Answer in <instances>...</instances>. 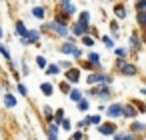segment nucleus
<instances>
[{"instance_id":"36","label":"nucleus","mask_w":146,"mask_h":140,"mask_svg":"<svg viewBox=\"0 0 146 140\" xmlns=\"http://www.w3.org/2000/svg\"><path fill=\"white\" fill-rule=\"evenodd\" d=\"M70 86H72L70 82H62V84H60V92H64V94H70V90H72Z\"/></svg>"},{"instance_id":"47","label":"nucleus","mask_w":146,"mask_h":140,"mask_svg":"<svg viewBox=\"0 0 146 140\" xmlns=\"http://www.w3.org/2000/svg\"><path fill=\"white\" fill-rule=\"evenodd\" d=\"M110 2H114V0H110Z\"/></svg>"},{"instance_id":"10","label":"nucleus","mask_w":146,"mask_h":140,"mask_svg":"<svg viewBox=\"0 0 146 140\" xmlns=\"http://www.w3.org/2000/svg\"><path fill=\"white\" fill-rule=\"evenodd\" d=\"M64 78H66V82H70V84H76V82L80 80V70L72 66V68L64 70Z\"/></svg>"},{"instance_id":"16","label":"nucleus","mask_w":146,"mask_h":140,"mask_svg":"<svg viewBox=\"0 0 146 140\" xmlns=\"http://www.w3.org/2000/svg\"><path fill=\"white\" fill-rule=\"evenodd\" d=\"M32 16L38 18V20H44V18H46V8H44V6H34V8H32Z\"/></svg>"},{"instance_id":"26","label":"nucleus","mask_w":146,"mask_h":140,"mask_svg":"<svg viewBox=\"0 0 146 140\" xmlns=\"http://www.w3.org/2000/svg\"><path fill=\"white\" fill-rule=\"evenodd\" d=\"M0 54H2L8 62H12V54H10V50H8V46H4V44H0Z\"/></svg>"},{"instance_id":"31","label":"nucleus","mask_w":146,"mask_h":140,"mask_svg":"<svg viewBox=\"0 0 146 140\" xmlns=\"http://www.w3.org/2000/svg\"><path fill=\"white\" fill-rule=\"evenodd\" d=\"M136 10H138V14H146V0H138Z\"/></svg>"},{"instance_id":"39","label":"nucleus","mask_w":146,"mask_h":140,"mask_svg":"<svg viewBox=\"0 0 146 140\" xmlns=\"http://www.w3.org/2000/svg\"><path fill=\"white\" fill-rule=\"evenodd\" d=\"M138 24L144 28V32H146V14H138Z\"/></svg>"},{"instance_id":"21","label":"nucleus","mask_w":146,"mask_h":140,"mask_svg":"<svg viewBox=\"0 0 146 140\" xmlns=\"http://www.w3.org/2000/svg\"><path fill=\"white\" fill-rule=\"evenodd\" d=\"M60 70H62V66H60V64H48L46 74H50V76H58V74H60Z\"/></svg>"},{"instance_id":"13","label":"nucleus","mask_w":146,"mask_h":140,"mask_svg":"<svg viewBox=\"0 0 146 140\" xmlns=\"http://www.w3.org/2000/svg\"><path fill=\"white\" fill-rule=\"evenodd\" d=\"M140 46H142L140 36H138V34H132V36H130V48H132V52H140Z\"/></svg>"},{"instance_id":"1","label":"nucleus","mask_w":146,"mask_h":140,"mask_svg":"<svg viewBox=\"0 0 146 140\" xmlns=\"http://www.w3.org/2000/svg\"><path fill=\"white\" fill-rule=\"evenodd\" d=\"M44 30H52V32H54V36L70 38V30H68V26H66V24H60V22H56V20L48 22V24L44 26Z\"/></svg>"},{"instance_id":"30","label":"nucleus","mask_w":146,"mask_h":140,"mask_svg":"<svg viewBox=\"0 0 146 140\" xmlns=\"http://www.w3.org/2000/svg\"><path fill=\"white\" fill-rule=\"evenodd\" d=\"M76 106H78V110H80V112H86V110L90 108V102H88L86 98H82V100H80V102H78Z\"/></svg>"},{"instance_id":"37","label":"nucleus","mask_w":146,"mask_h":140,"mask_svg":"<svg viewBox=\"0 0 146 140\" xmlns=\"http://www.w3.org/2000/svg\"><path fill=\"white\" fill-rule=\"evenodd\" d=\"M60 126H62V130H66V132H70V130H72V122H70L68 118H64Z\"/></svg>"},{"instance_id":"29","label":"nucleus","mask_w":146,"mask_h":140,"mask_svg":"<svg viewBox=\"0 0 146 140\" xmlns=\"http://www.w3.org/2000/svg\"><path fill=\"white\" fill-rule=\"evenodd\" d=\"M114 54H116V58H126L128 50H126V48H122V46H116V48H114Z\"/></svg>"},{"instance_id":"9","label":"nucleus","mask_w":146,"mask_h":140,"mask_svg":"<svg viewBox=\"0 0 146 140\" xmlns=\"http://www.w3.org/2000/svg\"><path fill=\"white\" fill-rule=\"evenodd\" d=\"M98 132H100L102 136H114V134H116V124H114V122H102V124L98 126Z\"/></svg>"},{"instance_id":"43","label":"nucleus","mask_w":146,"mask_h":140,"mask_svg":"<svg viewBox=\"0 0 146 140\" xmlns=\"http://www.w3.org/2000/svg\"><path fill=\"white\" fill-rule=\"evenodd\" d=\"M110 28H112L114 32H118V22H114V20H112V22H110Z\"/></svg>"},{"instance_id":"33","label":"nucleus","mask_w":146,"mask_h":140,"mask_svg":"<svg viewBox=\"0 0 146 140\" xmlns=\"http://www.w3.org/2000/svg\"><path fill=\"white\" fill-rule=\"evenodd\" d=\"M102 42H104V46H106V48H112V50L116 48V46H114V40H112L110 36H102Z\"/></svg>"},{"instance_id":"25","label":"nucleus","mask_w":146,"mask_h":140,"mask_svg":"<svg viewBox=\"0 0 146 140\" xmlns=\"http://www.w3.org/2000/svg\"><path fill=\"white\" fill-rule=\"evenodd\" d=\"M82 44H84L86 48H94V36H90V34L82 36Z\"/></svg>"},{"instance_id":"20","label":"nucleus","mask_w":146,"mask_h":140,"mask_svg":"<svg viewBox=\"0 0 146 140\" xmlns=\"http://www.w3.org/2000/svg\"><path fill=\"white\" fill-rule=\"evenodd\" d=\"M114 14H116L118 20H124V18H126V8H124V4H116V6H114Z\"/></svg>"},{"instance_id":"14","label":"nucleus","mask_w":146,"mask_h":140,"mask_svg":"<svg viewBox=\"0 0 146 140\" xmlns=\"http://www.w3.org/2000/svg\"><path fill=\"white\" fill-rule=\"evenodd\" d=\"M40 36H42V32H40V30H36V28L28 30V34H26V38H28V42H30V44L38 42V40H40Z\"/></svg>"},{"instance_id":"8","label":"nucleus","mask_w":146,"mask_h":140,"mask_svg":"<svg viewBox=\"0 0 146 140\" xmlns=\"http://www.w3.org/2000/svg\"><path fill=\"white\" fill-rule=\"evenodd\" d=\"M106 114H108V118H120V116H124V106L122 104H110L108 108H106Z\"/></svg>"},{"instance_id":"42","label":"nucleus","mask_w":146,"mask_h":140,"mask_svg":"<svg viewBox=\"0 0 146 140\" xmlns=\"http://www.w3.org/2000/svg\"><path fill=\"white\" fill-rule=\"evenodd\" d=\"M22 74H24V76H28V74H30V70H28V66H26V62L22 64Z\"/></svg>"},{"instance_id":"35","label":"nucleus","mask_w":146,"mask_h":140,"mask_svg":"<svg viewBox=\"0 0 146 140\" xmlns=\"http://www.w3.org/2000/svg\"><path fill=\"white\" fill-rule=\"evenodd\" d=\"M54 20H56V22H60V24H68V16H66V14H62V12H58Z\"/></svg>"},{"instance_id":"11","label":"nucleus","mask_w":146,"mask_h":140,"mask_svg":"<svg viewBox=\"0 0 146 140\" xmlns=\"http://www.w3.org/2000/svg\"><path fill=\"white\" fill-rule=\"evenodd\" d=\"M136 116H138V108H136V106H132V104H124V118L134 120Z\"/></svg>"},{"instance_id":"23","label":"nucleus","mask_w":146,"mask_h":140,"mask_svg":"<svg viewBox=\"0 0 146 140\" xmlns=\"http://www.w3.org/2000/svg\"><path fill=\"white\" fill-rule=\"evenodd\" d=\"M36 66L42 68V70H46V68H48V60H46L42 54H38V56H36Z\"/></svg>"},{"instance_id":"17","label":"nucleus","mask_w":146,"mask_h":140,"mask_svg":"<svg viewBox=\"0 0 146 140\" xmlns=\"http://www.w3.org/2000/svg\"><path fill=\"white\" fill-rule=\"evenodd\" d=\"M16 104H18V100H16V96H14V94H10V92H8V94H4V106H6V108H14Z\"/></svg>"},{"instance_id":"4","label":"nucleus","mask_w":146,"mask_h":140,"mask_svg":"<svg viewBox=\"0 0 146 140\" xmlns=\"http://www.w3.org/2000/svg\"><path fill=\"white\" fill-rule=\"evenodd\" d=\"M88 94L90 96H100V100H108L110 98V84H98L96 88L90 86Z\"/></svg>"},{"instance_id":"6","label":"nucleus","mask_w":146,"mask_h":140,"mask_svg":"<svg viewBox=\"0 0 146 140\" xmlns=\"http://www.w3.org/2000/svg\"><path fill=\"white\" fill-rule=\"evenodd\" d=\"M76 50H78V46H76L74 36L66 38V42H62V44H60V54H70V56H74V52H76Z\"/></svg>"},{"instance_id":"46","label":"nucleus","mask_w":146,"mask_h":140,"mask_svg":"<svg viewBox=\"0 0 146 140\" xmlns=\"http://www.w3.org/2000/svg\"><path fill=\"white\" fill-rule=\"evenodd\" d=\"M144 44H146V32H144Z\"/></svg>"},{"instance_id":"38","label":"nucleus","mask_w":146,"mask_h":140,"mask_svg":"<svg viewBox=\"0 0 146 140\" xmlns=\"http://www.w3.org/2000/svg\"><path fill=\"white\" fill-rule=\"evenodd\" d=\"M82 138H84V132L82 130H76V132L70 134V140H82Z\"/></svg>"},{"instance_id":"18","label":"nucleus","mask_w":146,"mask_h":140,"mask_svg":"<svg viewBox=\"0 0 146 140\" xmlns=\"http://www.w3.org/2000/svg\"><path fill=\"white\" fill-rule=\"evenodd\" d=\"M40 92H42L44 96H52V94H54V86H52L50 82H42V84H40Z\"/></svg>"},{"instance_id":"19","label":"nucleus","mask_w":146,"mask_h":140,"mask_svg":"<svg viewBox=\"0 0 146 140\" xmlns=\"http://www.w3.org/2000/svg\"><path fill=\"white\" fill-rule=\"evenodd\" d=\"M68 98H70V100H72L74 104H78V102H80V100H82L84 96H82V92H80L78 88H72V90H70V94H68Z\"/></svg>"},{"instance_id":"28","label":"nucleus","mask_w":146,"mask_h":140,"mask_svg":"<svg viewBox=\"0 0 146 140\" xmlns=\"http://www.w3.org/2000/svg\"><path fill=\"white\" fill-rule=\"evenodd\" d=\"M78 20H80V22H86V24H90V12H88V10H82V12L78 14Z\"/></svg>"},{"instance_id":"7","label":"nucleus","mask_w":146,"mask_h":140,"mask_svg":"<svg viewBox=\"0 0 146 140\" xmlns=\"http://www.w3.org/2000/svg\"><path fill=\"white\" fill-rule=\"evenodd\" d=\"M88 32H90V24L80 22V20H76V22L72 24V34H76V36H86Z\"/></svg>"},{"instance_id":"22","label":"nucleus","mask_w":146,"mask_h":140,"mask_svg":"<svg viewBox=\"0 0 146 140\" xmlns=\"http://www.w3.org/2000/svg\"><path fill=\"white\" fill-rule=\"evenodd\" d=\"M42 112H44V116H46V120H48V124L50 122H54V110L48 106V104H44V108H42Z\"/></svg>"},{"instance_id":"44","label":"nucleus","mask_w":146,"mask_h":140,"mask_svg":"<svg viewBox=\"0 0 146 140\" xmlns=\"http://www.w3.org/2000/svg\"><path fill=\"white\" fill-rule=\"evenodd\" d=\"M20 44H22V46H30V42H28V38H26V36H24V38H20Z\"/></svg>"},{"instance_id":"2","label":"nucleus","mask_w":146,"mask_h":140,"mask_svg":"<svg viewBox=\"0 0 146 140\" xmlns=\"http://www.w3.org/2000/svg\"><path fill=\"white\" fill-rule=\"evenodd\" d=\"M116 66H118V70H120L122 76H136V74H138L136 64L126 62V58H118V60H116Z\"/></svg>"},{"instance_id":"24","label":"nucleus","mask_w":146,"mask_h":140,"mask_svg":"<svg viewBox=\"0 0 146 140\" xmlns=\"http://www.w3.org/2000/svg\"><path fill=\"white\" fill-rule=\"evenodd\" d=\"M64 108H58V110H54V122L56 124H62V120H64Z\"/></svg>"},{"instance_id":"5","label":"nucleus","mask_w":146,"mask_h":140,"mask_svg":"<svg viewBox=\"0 0 146 140\" xmlns=\"http://www.w3.org/2000/svg\"><path fill=\"white\" fill-rule=\"evenodd\" d=\"M58 12L66 14L68 18L76 14V4L72 2V0H58Z\"/></svg>"},{"instance_id":"27","label":"nucleus","mask_w":146,"mask_h":140,"mask_svg":"<svg viewBox=\"0 0 146 140\" xmlns=\"http://www.w3.org/2000/svg\"><path fill=\"white\" fill-rule=\"evenodd\" d=\"M90 118V126H100L102 124V116L100 114H92V116H88Z\"/></svg>"},{"instance_id":"45","label":"nucleus","mask_w":146,"mask_h":140,"mask_svg":"<svg viewBox=\"0 0 146 140\" xmlns=\"http://www.w3.org/2000/svg\"><path fill=\"white\" fill-rule=\"evenodd\" d=\"M4 36V30H2V26H0V38H2Z\"/></svg>"},{"instance_id":"3","label":"nucleus","mask_w":146,"mask_h":140,"mask_svg":"<svg viewBox=\"0 0 146 140\" xmlns=\"http://www.w3.org/2000/svg\"><path fill=\"white\" fill-rule=\"evenodd\" d=\"M86 82H88L90 86H96V84H110V82H112V76H108V74L96 70V72H90V74H88Z\"/></svg>"},{"instance_id":"12","label":"nucleus","mask_w":146,"mask_h":140,"mask_svg":"<svg viewBox=\"0 0 146 140\" xmlns=\"http://www.w3.org/2000/svg\"><path fill=\"white\" fill-rule=\"evenodd\" d=\"M14 28H16V36H18V38H24V36L28 34V28L24 26V22H22V20H16Z\"/></svg>"},{"instance_id":"34","label":"nucleus","mask_w":146,"mask_h":140,"mask_svg":"<svg viewBox=\"0 0 146 140\" xmlns=\"http://www.w3.org/2000/svg\"><path fill=\"white\" fill-rule=\"evenodd\" d=\"M114 140H136L134 134H114Z\"/></svg>"},{"instance_id":"40","label":"nucleus","mask_w":146,"mask_h":140,"mask_svg":"<svg viewBox=\"0 0 146 140\" xmlns=\"http://www.w3.org/2000/svg\"><path fill=\"white\" fill-rule=\"evenodd\" d=\"M18 92H20L22 96H28V90H26V86H24L22 82H18Z\"/></svg>"},{"instance_id":"41","label":"nucleus","mask_w":146,"mask_h":140,"mask_svg":"<svg viewBox=\"0 0 146 140\" xmlns=\"http://www.w3.org/2000/svg\"><path fill=\"white\" fill-rule=\"evenodd\" d=\"M86 126H90V118H88V116H86L84 120H80V122H78V128H86Z\"/></svg>"},{"instance_id":"15","label":"nucleus","mask_w":146,"mask_h":140,"mask_svg":"<svg viewBox=\"0 0 146 140\" xmlns=\"http://www.w3.org/2000/svg\"><path fill=\"white\" fill-rule=\"evenodd\" d=\"M86 58H88V62H92V64L96 66V70H100V56H98V52L90 50V52L86 54Z\"/></svg>"},{"instance_id":"32","label":"nucleus","mask_w":146,"mask_h":140,"mask_svg":"<svg viewBox=\"0 0 146 140\" xmlns=\"http://www.w3.org/2000/svg\"><path fill=\"white\" fill-rule=\"evenodd\" d=\"M130 130H132V132H142V130H146V124H142V122H134V124L130 126Z\"/></svg>"}]
</instances>
